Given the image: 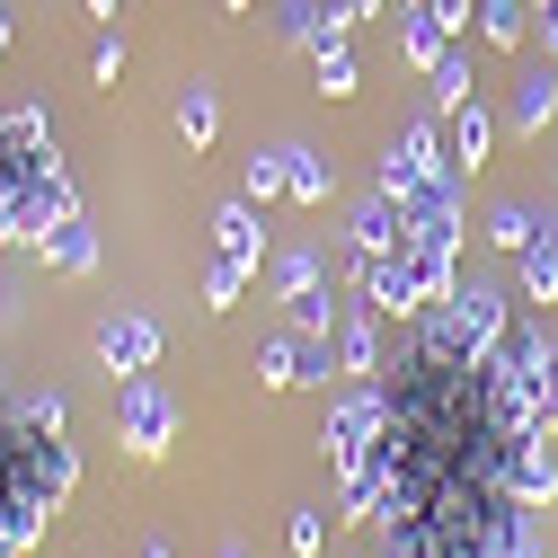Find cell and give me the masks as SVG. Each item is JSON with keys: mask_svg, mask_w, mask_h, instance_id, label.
Instances as JSON below:
<instances>
[{"mask_svg": "<svg viewBox=\"0 0 558 558\" xmlns=\"http://www.w3.org/2000/svg\"><path fill=\"white\" fill-rule=\"evenodd\" d=\"M89 72H98V81H107V89H116V81H124V36H116V27H107V36H98V45H89Z\"/></svg>", "mask_w": 558, "mask_h": 558, "instance_id": "28", "label": "cell"}, {"mask_svg": "<svg viewBox=\"0 0 558 558\" xmlns=\"http://www.w3.org/2000/svg\"><path fill=\"white\" fill-rule=\"evenodd\" d=\"M214 257H266V222H257V204L240 195V204H222V214H214Z\"/></svg>", "mask_w": 558, "mask_h": 558, "instance_id": "15", "label": "cell"}, {"mask_svg": "<svg viewBox=\"0 0 558 558\" xmlns=\"http://www.w3.org/2000/svg\"><path fill=\"white\" fill-rule=\"evenodd\" d=\"M81 214L72 178H62V151L36 107L0 116V248H45L62 222Z\"/></svg>", "mask_w": 558, "mask_h": 558, "instance_id": "1", "label": "cell"}, {"mask_svg": "<svg viewBox=\"0 0 558 558\" xmlns=\"http://www.w3.org/2000/svg\"><path fill=\"white\" fill-rule=\"evenodd\" d=\"M248 284H257V266H248V257H214V266H204V311H231Z\"/></svg>", "mask_w": 558, "mask_h": 558, "instance_id": "21", "label": "cell"}, {"mask_svg": "<svg viewBox=\"0 0 558 558\" xmlns=\"http://www.w3.org/2000/svg\"><path fill=\"white\" fill-rule=\"evenodd\" d=\"M452 45H461V36H452V27L426 10V0H399V53L416 62V72H435V62H444Z\"/></svg>", "mask_w": 558, "mask_h": 558, "instance_id": "10", "label": "cell"}, {"mask_svg": "<svg viewBox=\"0 0 558 558\" xmlns=\"http://www.w3.org/2000/svg\"><path fill=\"white\" fill-rule=\"evenodd\" d=\"M240 186H248V204H266V195H284V151H257Z\"/></svg>", "mask_w": 558, "mask_h": 558, "instance_id": "26", "label": "cell"}, {"mask_svg": "<svg viewBox=\"0 0 558 558\" xmlns=\"http://www.w3.org/2000/svg\"><path fill=\"white\" fill-rule=\"evenodd\" d=\"M470 27H478V45L514 53V45L532 36V0H470Z\"/></svg>", "mask_w": 558, "mask_h": 558, "instance_id": "14", "label": "cell"}, {"mask_svg": "<svg viewBox=\"0 0 558 558\" xmlns=\"http://www.w3.org/2000/svg\"><path fill=\"white\" fill-rule=\"evenodd\" d=\"M532 231H541V214H532V204H497V214H487V240H497L506 257H514Z\"/></svg>", "mask_w": 558, "mask_h": 558, "instance_id": "24", "label": "cell"}, {"mask_svg": "<svg viewBox=\"0 0 558 558\" xmlns=\"http://www.w3.org/2000/svg\"><path fill=\"white\" fill-rule=\"evenodd\" d=\"M381 416H390V399H381V373L373 381H355L337 408H328V435H319V452H328V470L345 478V470H364L373 452H381Z\"/></svg>", "mask_w": 558, "mask_h": 558, "instance_id": "4", "label": "cell"}, {"mask_svg": "<svg viewBox=\"0 0 558 558\" xmlns=\"http://www.w3.org/2000/svg\"><path fill=\"white\" fill-rule=\"evenodd\" d=\"M497 364H506V381H514V399H523V426L558 444V337H549L541 319H514L506 345H497Z\"/></svg>", "mask_w": 558, "mask_h": 558, "instance_id": "2", "label": "cell"}, {"mask_svg": "<svg viewBox=\"0 0 558 558\" xmlns=\"http://www.w3.org/2000/svg\"><path fill=\"white\" fill-rule=\"evenodd\" d=\"M337 373V345L311 337V328H284V337H266V355H257V381L266 390H311Z\"/></svg>", "mask_w": 558, "mask_h": 558, "instance_id": "6", "label": "cell"}, {"mask_svg": "<svg viewBox=\"0 0 558 558\" xmlns=\"http://www.w3.org/2000/svg\"><path fill=\"white\" fill-rule=\"evenodd\" d=\"M337 311H345V302H337V284L293 293V328H311V337H328V328H337Z\"/></svg>", "mask_w": 558, "mask_h": 558, "instance_id": "23", "label": "cell"}, {"mask_svg": "<svg viewBox=\"0 0 558 558\" xmlns=\"http://www.w3.org/2000/svg\"><path fill=\"white\" fill-rule=\"evenodd\" d=\"M19 416H27V426H45V435H62V399H53V390H36Z\"/></svg>", "mask_w": 558, "mask_h": 558, "instance_id": "29", "label": "cell"}, {"mask_svg": "<svg viewBox=\"0 0 558 558\" xmlns=\"http://www.w3.org/2000/svg\"><path fill=\"white\" fill-rule=\"evenodd\" d=\"M214 558H248V549H240V541H222V549H214Z\"/></svg>", "mask_w": 558, "mask_h": 558, "instance_id": "33", "label": "cell"}, {"mask_svg": "<svg viewBox=\"0 0 558 558\" xmlns=\"http://www.w3.org/2000/svg\"><path fill=\"white\" fill-rule=\"evenodd\" d=\"M0 53H10V0H0Z\"/></svg>", "mask_w": 558, "mask_h": 558, "instance_id": "31", "label": "cell"}, {"mask_svg": "<svg viewBox=\"0 0 558 558\" xmlns=\"http://www.w3.org/2000/svg\"><path fill=\"white\" fill-rule=\"evenodd\" d=\"M311 62H319V89H328V98H355V81H364V62H355V45H345V36H337V45H319Z\"/></svg>", "mask_w": 558, "mask_h": 558, "instance_id": "22", "label": "cell"}, {"mask_svg": "<svg viewBox=\"0 0 558 558\" xmlns=\"http://www.w3.org/2000/svg\"><path fill=\"white\" fill-rule=\"evenodd\" d=\"M328 345H337V373H355V381H373L381 373V311L355 293L337 311V328H328Z\"/></svg>", "mask_w": 558, "mask_h": 558, "instance_id": "8", "label": "cell"}, {"mask_svg": "<svg viewBox=\"0 0 558 558\" xmlns=\"http://www.w3.org/2000/svg\"><path fill=\"white\" fill-rule=\"evenodd\" d=\"M444 133H452V169H461V178H470V169H478V160H487V143H497V116H487V107H478V98H470V107H461V116H444Z\"/></svg>", "mask_w": 558, "mask_h": 558, "instance_id": "16", "label": "cell"}, {"mask_svg": "<svg viewBox=\"0 0 558 558\" xmlns=\"http://www.w3.org/2000/svg\"><path fill=\"white\" fill-rule=\"evenodd\" d=\"M275 284H284V302H293V293H311V284H328V266H319L311 248H293L284 266H275Z\"/></svg>", "mask_w": 558, "mask_h": 558, "instance_id": "25", "label": "cell"}, {"mask_svg": "<svg viewBox=\"0 0 558 558\" xmlns=\"http://www.w3.org/2000/svg\"><path fill=\"white\" fill-rule=\"evenodd\" d=\"M222 10H248V0H222Z\"/></svg>", "mask_w": 558, "mask_h": 558, "instance_id": "35", "label": "cell"}, {"mask_svg": "<svg viewBox=\"0 0 558 558\" xmlns=\"http://www.w3.org/2000/svg\"><path fill=\"white\" fill-rule=\"evenodd\" d=\"M399 240H408V214H399V195H381V186H373V195L355 204V222H345V248H355V257H390Z\"/></svg>", "mask_w": 558, "mask_h": 558, "instance_id": "9", "label": "cell"}, {"mask_svg": "<svg viewBox=\"0 0 558 558\" xmlns=\"http://www.w3.org/2000/svg\"><path fill=\"white\" fill-rule=\"evenodd\" d=\"M178 133H186V151H214V133H222V98L204 89V81H186V98H178Z\"/></svg>", "mask_w": 558, "mask_h": 558, "instance_id": "17", "label": "cell"}, {"mask_svg": "<svg viewBox=\"0 0 558 558\" xmlns=\"http://www.w3.org/2000/svg\"><path fill=\"white\" fill-rule=\"evenodd\" d=\"M558 116V62H541V72L514 81V107H506V133H523V143H541V124Z\"/></svg>", "mask_w": 558, "mask_h": 558, "instance_id": "11", "label": "cell"}, {"mask_svg": "<svg viewBox=\"0 0 558 558\" xmlns=\"http://www.w3.org/2000/svg\"><path fill=\"white\" fill-rule=\"evenodd\" d=\"M45 257H53L62 275H89V266H98V231H89V214H72V222H62V231L45 240Z\"/></svg>", "mask_w": 558, "mask_h": 558, "instance_id": "20", "label": "cell"}, {"mask_svg": "<svg viewBox=\"0 0 558 558\" xmlns=\"http://www.w3.org/2000/svg\"><path fill=\"white\" fill-rule=\"evenodd\" d=\"M116 444H124L133 461H160V452L178 444V408H169V390H160L151 373L116 381Z\"/></svg>", "mask_w": 558, "mask_h": 558, "instance_id": "5", "label": "cell"}, {"mask_svg": "<svg viewBox=\"0 0 558 558\" xmlns=\"http://www.w3.org/2000/svg\"><path fill=\"white\" fill-rule=\"evenodd\" d=\"M506 478H514V497H523V506H549V497H558L549 435H523V444H514V461H506Z\"/></svg>", "mask_w": 558, "mask_h": 558, "instance_id": "12", "label": "cell"}, {"mask_svg": "<svg viewBox=\"0 0 558 558\" xmlns=\"http://www.w3.org/2000/svg\"><path fill=\"white\" fill-rule=\"evenodd\" d=\"M98 364H107L116 381L151 373V364H160V328H151V319H133V311H107V319H98Z\"/></svg>", "mask_w": 558, "mask_h": 558, "instance_id": "7", "label": "cell"}, {"mask_svg": "<svg viewBox=\"0 0 558 558\" xmlns=\"http://www.w3.org/2000/svg\"><path fill=\"white\" fill-rule=\"evenodd\" d=\"M514 275H523V302H558V222H541L514 248Z\"/></svg>", "mask_w": 558, "mask_h": 558, "instance_id": "13", "label": "cell"}, {"mask_svg": "<svg viewBox=\"0 0 558 558\" xmlns=\"http://www.w3.org/2000/svg\"><path fill=\"white\" fill-rule=\"evenodd\" d=\"M328 186H337V178H328V160H319V151H302V143H284V195H293V204H328Z\"/></svg>", "mask_w": 558, "mask_h": 558, "instance_id": "19", "label": "cell"}, {"mask_svg": "<svg viewBox=\"0 0 558 558\" xmlns=\"http://www.w3.org/2000/svg\"><path fill=\"white\" fill-rule=\"evenodd\" d=\"M89 10H98V19H116V0H89Z\"/></svg>", "mask_w": 558, "mask_h": 558, "instance_id": "34", "label": "cell"}, {"mask_svg": "<svg viewBox=\"0 0 558 558\" xmlns=\"http://www.w3.org/2000/svg\"><path fill=\"white\" fill-rule=\"evenodd\" d=\"M337 10H345V19H373V10H381V0H337Z\"/></svg>", "mask_w": 558, "mask_h": 558, "instance_id": "30", "label": "cell"}, {"mask_svg": "<svg viewBox=\"0 0 558 558\" xmlns=\"http://www.w3.org/2000/svg\"><path fill=\"white\" fill-rule=\"evenodd\" d=\"M506 328H514V311H506V293H497V284H452V302H435V311H426V337L461 345V355H497Z\"/></svg>", "mask_w": 558, "mask_h": 558, "instance_id": "3", "label": "cell"}, {"mask_svg": "<svg viewBox=\"0 0 558 558\" xmlns=\"http://www.w3.org/2000/svg\"><path fill=\"white\" fill-rule=\"evenodd\" d=\"M143 558H169V541H143Z\"/></svg>", "mask_w": 558, "mask_h": 558, "instance_id": "32", "label": "cell"}, {"mask_svg": "<svg viewBox=\"0 0 558 558\" xmlns=\"http://www.w3.org/2000/svg\"><path fill=\"white\" fill-rule=\"evenodd\" d=\"M284 549H293V558H319V549H328V523H319V514L302 506V514L284 523Z\"/></svg>", "mask_w": 558, "mask_h": 558, "instance_id": "27", "label": "cell"}, {"mask_svg": "<svg viewBox=\"0 0 558 558\" xmlns=\"http://www.w3.org/2000/svg\"><path fill=\"white\" fill-rule=\"evenodd\" d=\"M426 81H435V116H461V107L478 98V81H470V45H452V53L435 62Z\"/></svg>", "mask_w": 558, "mask_h": 558, "instance_id": "18", "label": "cell"}]
</instances>
